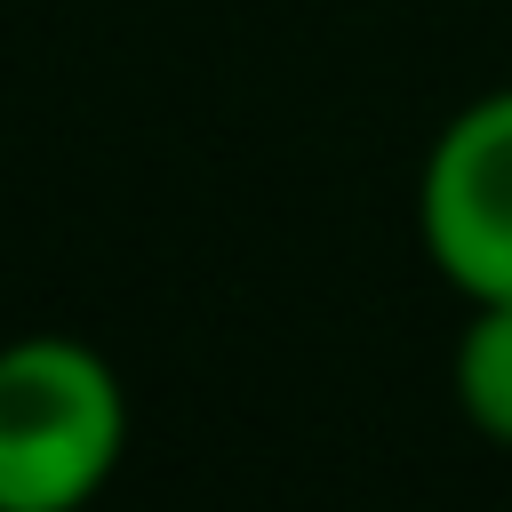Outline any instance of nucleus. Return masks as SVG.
<instances>
[{"label": "nucleus", "instance_id": "nucleus-1", "mask_svg": "<svg viewBox=\"0 0 512 512\" xmlns=\"http://www.w3.org/2000/svg\"><path fill=\"white\" fill-rule=\"evenodd\" d=\"M128 392L80 336L0 344V512H80L120 472Z\"/></svg>", "mask_w": 512, "mask_h": 512}, {"label": "nucleus", "instance_id": "nucleus-2", "mask_svg": "<svg viewBox=\"0 0 512 512\" xmlns=\"http://www.w3.org/2000/svg\"><path fill=\"white\" fill-rule=\"evenodd\" d=\"M416 232L464 304L512 296V88L448 112L416 176Z\"/></svg>", "mask_w": 512, "mask_h": 512}, {"label": "nucleus", "instance_id": "nucleus-3", "mask_svg": "<svg viewBox=\"0 0 512 512\" xmlns=\"http://www.w3.org/2000/svg\"><path fill=\"white\" fill-rule=\"evenodd\" d=\"M448 392L480 440L512 448V296L472 304V320L456 328V352H448Z\"/></svg>", "mask_w": 512, "mask_h": 512}]
</instances>
